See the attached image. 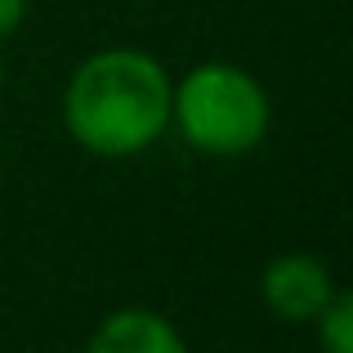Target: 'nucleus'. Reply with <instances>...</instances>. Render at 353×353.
<instances>
[{
  "label": "nucleus",
  "instance_id": "4",
  "mask_svg": "<svg viewBox=\"0 0 353 353\" xmlns=\"http://www.w3.org/2000/svg\"><path fill=\"white\" fill-rule=\"evenodd\" d=\"M85 353H192L183 331L157 309H117L90 331Z\"/></svg>",
  "mask_w": 353,
  "mask_h": 353
},
{
  "label": "nucleus",
  "instance_id": "5",
  "mask_svg": "<svg viewBox=\"0 0 353 353\" xmlns=\"http://www.w3.org/2000/svg\"><path fill=\"white\" fill-rule=\"evenodd\" d=\"M309 327L318 331V353H353V295L336 291Z\"/></svg>",
  "mask_w": 353,
  "mask_h": 353
},
{
  "label": "nucleus",
  "instance_id": "6",
  "mask_svg": "<svg viewBox=\"0 0 353 353\" xmlns=\"http://www.w3.org/2000/svg\"><path fill=\"white\" fill-rule=\"evenodd\" d=\"M27 9H32V0H0V41H5V36H14L18 27H23Z\"/></svg>",
  "mask_w": 353,
  "mask_h": 353
},
{
  "label": "nucleus",
  "instance_id": "2",
  "mask_svg": "<svg viewBox=\"0 0 353 353\" xmlns=\"http://www.w3.org/2000/svg\"><path fill=\"white\" fill-rule=\"evenodd\" d=\"M170 125L206 157H246L273 125L268 90L237 63H197L174 81Z\"/></svg>",
  "mask_w": 353,
  "mask_h": 353
},
{
  "label": "nucleus",
  "instance_id": "7",
  "mask_svg": "<svg viewBox=\"0 0 353 353\" xmlns=\"http://www.w3.org/2000/svg\"><path fill=\"white\" fill-rule=\"evenodd\" d=\"M0 85H5V68H0Z\"/></svg>",
  "mask_w": 353,
  "mask_h": 353
},
{
  "label": "nucleus",
  "instance_id": "3",
  "mask_svg": "<svg viewBox=\"0 0 353 353\" xmlns=\"http://www.w3.org/2000/svg\"><path fill=\"white\" fill-rule=\"evenodd\" d=\"M336 273H331L327 259L309 255V250H286V255L268 259L264 277H259V300L273 313L277 322H291V327H309L327 300L336 295Z\"/></svg>",
  "mask_w": 353,
  "mask_h": 353
},
{
  "label": "nucleus",
  "instance_id": "1",
  "mask_svg": "<svg viewBox=\"0 0 353 353\" xmlns=\"http://www.w3.org/2000/svg\"><path fill=\"white\" fill-rule=\"evenodd\" d=\"M174 77L165 63L134 45L94 50L77 63L63 90V125L90 157H139L170 134Z\"/></svg>",
  "mask_w": 353,
  "mask_h": 353
}]
</instances>
